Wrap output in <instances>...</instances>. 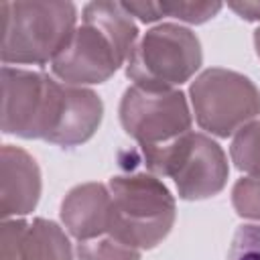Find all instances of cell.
<instances>
[{"mask_svg":"<svg viewBox=\"0 0 260 260\" xmlns=\"http://www.w3.org/2000/svg\"><path fill=\"white\" fill-rule=\"evenodd\" d=\"M77 8L71 2H0L4 63L45 65L65 49L75 32Z\"/></svg>","mask_w":260,"mask_h":260,"instance_id":"1","label":"cell"},{"mask_svg":"<svg viewBox=\"0 0 260 260\" xmlns=\"http://www.w3.org/2000/svg\"><path fill=\"white\" fill-rule=\"evenodd\" d=\"M112 195L110 234L134 248H154L175 223V199L152 173L116 175L108 183Z\"/></svg>","mask_w":260,"mask_h":260,"instance_id":"2","label":"cell"},{"mask_svg":"<svg viewBox=\"0 0 260 260\" xmlns=\"http://www.w3.org/2000/svg\"><path fill=\"white\" fill-rule=\"evenodd\" d=\"M138 154L150 173L173 179L181 199H207L225 187L228 158L205 134L187 132L160 146H140Z\"/></svg>","mask_w":260,"mask_h":260,"instance_id":"3","label":"cell"},{"mask_svg":"<svg viewBox=\"0 0 260 260\" xmlns=\"http://www.w3.org/2000/svg\"><path fill=\"white\" fill-rule=\"evenodd\" d=\"M203 53L195 32L185 26L165 22L158 24L134 45L126 75L134 85L150 89H175L189 81L201 67Z\"/></svg>","mask_w":260,"mask_h":260,"instance_id":"4","label":"cell"},{"mask_svg":"<svg viewBox=\"0 0 260 260\" xmlns=\"http://www.w3.org/2000/svg\"><path fill=\"white\" fill-rule=\"evenodd\" d=\"M197 124L228 138L260 114V91L254 81L238 71L213 67L203 71L189 87Z\"/></svg>","mask_w":260,"mask_h":260,"instance_id":"5","label":"cell"},{"mask_svg":"<svg viewBox=\"0 0 260 260\" xmlns=\"http://www.w3.org/2000/svg\"><path fill=\"white\" fill-rule=\"evenodd\" d=\"M63 95V83L41 71L2 67V130L49 142Z\"/></svg>","mask_w":260,"mask_h":260,"instance_id":"6","label":"cell"},{"mask_svg":"<svg viewBox=\"0 0 260 260\" xmlns=\"http://www.w3.org/2000/svg\"><path fill=\"white\" fill-rule=\"evenodd\" d=\"M120 122L138 146H160L191 132V112L179 89L128 87L120 102Z\"/></svg>","mask_w":260,"mask_h":260,"instance_id":"7","label":"cell"},{"mask_svg":"<svg viewBox=\"0 0 260 260\" xmlns=\"http://www.w3.org/2000/svg\"><path fill=\"white\" fill-rule=\"evenodd\" d=\"M124 61L128 59L104 30L83 22L75 28L65 49L53 59L51 69L65 85L81 87L85 83H104Z\"/></svg>","mask_w":260,"mask_h":260,"instance_id":"8","label":"cell"},{"mask_svg":"<svg viewBox=\"0 0 260 260\" xmlns=\"http://www.w3.org/2000/svg\"><path fill=\"white\" fill-rule=\"evenodd\" d=\"M0 260H73L65 232L49 219H4L0 230Z\"/></svg>","mask_w":260,"mask_h":260,"instance_id":"9","label":"cell"},{"mask_svg":"<svg viewBox=\"0 0 260 260\" xmlns=\"http://www.w3.org/2000/svg\"><path fill=\"white\" fill-rule=\"evenodd\" d=\"M41 197V171L22 148L4 144L0 152V213L4 219L30 213Z\"/></svg>","mask_w":260,"mask_h":260,"instance_id":"10","label":"cell"},{"mask_svg":"<svg viewBox=\"0 0 260 260\" xmlns=\"http://www.w3.org/2000/svg\"><path fill=\"white\" fill-rule=\"evenodd\" d=\"M61 221L77 242L108 234L112 221L110 189L102 183L73 187L61 203Z\"/></svg>","mask_w":260,"mask_h":260,"instance_id":"11","label":"cell"},{"mask_svg":"<svg viewBox=\"0 0 260 260\" xmlns=\"http://www.w3.org/2000/svg\"><path fill=\"white\" fill-rule=\"evenodd\" d=\"M102 116L104 104L95 91L77 85H63L57 124L49 142L63 148L83 144L95 134Z\"/></svg>","mask_w":260,"mask_h":260,"instance_id":"12","label":"cell"},{"mask_svg":"<svg viewBox=\"0 0 260 260\" xmlns=\"http://www.w3.org/2000/svg\"><path fill=\"white\" fill-rule=\"evenodd\" d=\"M83 22L95 24L104 30L112 43L120 49V53L128 59L136 39L138 26L132 20V14L122 6V2H89L83 6Z\"/></svg>","mask_w":260,"mask_h":260,"instance_id":"13","label":"cell"},{"mask_svg":"<svg viewBox=\"0 0 260 260\" xmlns=\"http://www.w3.org/2000/svg\"><path fill=\"white\" fill-rule=\"evenodd\" d=\"M230 156L240 171L250 177H260V120H254L236 132Z\"/></svg>","mask_w":260,"mask_h":260,"instance_id":"14","label":"cell"},{"mask_svg":"<svg viewBox=\"0 0 260 260\" xmlns=\"http://www.w3.org/2000/svg\"><path fill=\"white\" fill-rule=\"evenodd\" d=\"M77 258L79 260H140V250L108 232L104 236L77 242Z\"/></svg>","mask_w":260,"mask_h":260,"instance_id":"15","label":"cell"},{"mask_svg":"<svg viewBox=\"0 0 260 260\" xmlns=\"http://www.w3.org/2000/svg\"><path fill=\"white\" fill-rule=\"evenodd\" d=\"M160 16H173L191 24H201L213 18L219 10V2H158Z\"/></svg>","mask_w":260,"mask_h":260,"instance_id":"16","label":"cell"},{"mask_svg":"<svg viewBox=\"0 0 260 260\" xmlns=\"http://www.w3.org/2000/svg\"><path fill=\"white\" fill-rule=\"evenodd\" d=\"M232 203L238 215L260 219V177H246L234 185Z\"/></svg>","mask_w":260,"mask_h":260,"instance_id":"17","label":"cell"},{"mask_svg":"<svg viewBox=\"0 0 260 260\" xmlns=\"http://www.w3.org/2000/svg\"><path fill=\"white\" fill-rule=\"evenodd\" d=\"M228 260H260V223H246L236 230Z\"/></svg>","mask_w":260,"mask_h":260,"instance_id":"18","label":"cell"},{"mask_svg":"<svg viewBox=\"0 0 260 260\" xmlns=\"http://www.w3.org/2000/svg\"><path fill=\"white\" fill-rule=\"evenodd\" d=\"M122 6L132 16H138L142 22H154L160 18L158 2H122Z\"/></svg>","mask_w":260,"mask_h":260,"instance_id":"19","label":"cell"},{"mask_svg":"<svg viewBox=\"0 0 260 260\" xmlns=\"http://www.w3.org/2000/svg\"><path fill=\"white\" fill-rule=\"evenodd\" d=\"M228 6L244 20H260V2H230Z\"/></svg>","mask_w":260,"mask_h":260,"instance_id":"20","label":"cell"},{"mask_svg":"<svg viewBox=\"0 0 260 260\" xmlns=\"http://www.w3.org/2000/svg\"><path fill=\"white\" fill-rule=\"evenodd\" d=\"M254 45H256V53H258V57H260V28L254 32Z\"/></svg>","mask_w":260,"mask_h":260,"instance_id":"21","label":"cell"}]
</instances>
